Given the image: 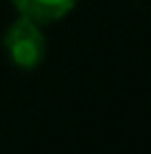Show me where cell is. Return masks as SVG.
<instances>
[{
	"label": "cell",
	"mask_w": 151,
	"mask_h": 154,
	"mask_svg": "<svg viewBox=\"0 0 151 154\" xmlns=\"http://www.w3.org/2000/svg\"><path fill=\"white\" fill-rule=\"evenodd\" d=\"M3 51L8 61L20 71H33L46 61L48 41L43 35V25L30 18L18 15L3 35Z\"/></svg>",
	"instance_id": "cell-1"
},
{
	"label": "cell",
	"mask_w": 151,
	"mask_h": 154,
	"mask_svg": "<svg viewBox=\"0 0 151 154\" xmlns=\"http://www.w3.org/2000/svg\"><path fill=\"white\" fill-rule=\"evenodd\" d=\"M10 3L18 10V15L30 18L38 25H50L63 20L78 5V0H10Z\"/></svg>",
	"instance_id": "cell-2"
}]
</instances>
